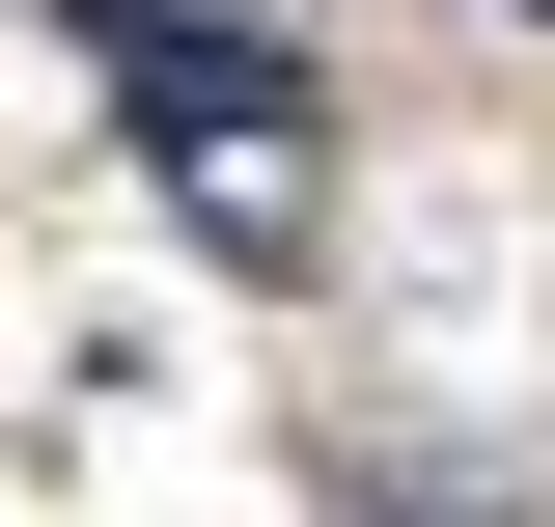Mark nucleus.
Masks as SVG:
<instances>
[{
	"mask_svg": "<svg viewBox=\"0 0 555 527\" xmlns=\"http://www.w3.org/2000/svg\"><path fill=\"white\" fill-rule=\"evenodd\" d=\"M112 83H139V167H167L222 250H306V56H278V28H195V0H167V28H112Z\"/></svg>",
	"mask_w": 555,
	"mask_h": 527,
	"instance_id": "obj_1",
	"label": "nucleus"
}]
</instances>
